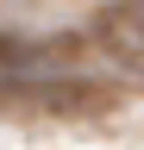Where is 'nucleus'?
Wrapping results in <instances>:
<instances>
[{
  "label": "nucleus",
  "mask_w": 144,
  "mask_h": 150,
  "mask_svg": "<svg viewBox=\"0 0 144 150\" xmlns=\"http://www.w3.org/2000/svg\"><path fill=\"white\" fill-rule=\"evenodd\" d=\"M94 44L113 63H138L144 69V0H113L94 13Z\"/></svg>",
  "instance_id": "obj_2"
},
{
  "label": "nucleus",
  "mask_w": 144,
  "mask_h": 150,
  "mask_svg": "<svg viewBox=\"0 0 144 150\" xmlns=\"http://www.w3.org/2000/svg\"><path fill=\"white\" fill-rule=\"evenodd\" d=\"M0 100L44 106V112H88L113 100L75 38H0Z\"/></svg>",
  "instance_id": "obj_1"
}]
</instances>
